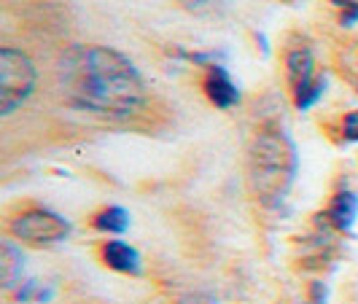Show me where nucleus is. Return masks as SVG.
<instances>
[{"instance_id":"obj_1","label":"nucleus","mask_w":358,"mask_h":304,"mask_svg":"<svg viewBox=\"0 0 358 304\" xmlns=\"http://www.w3.org/2000/svg\"><path fill=\"white\" fill-rule=\"evenodd\" d=\"M57 84L71 108L113 122L138 116L148 103L135 62L110 46H71L59 57Z\"/></svg>"},{"instance_id":"obj_2","label":"nucleus","mask_w":358,"mask_h":304,"mask_svg":"<svg viewBox=\"0 0 358 304\" xmlns=\"http://www.w3.org/2000/svg\"><path fill=\"white\" fill-rule=\"evenodd\" d=\"M299 170L296 145L283 129H262L248 151V175L256 199L267 208L280 205Z\"/></svg>"},{"instance_id":"obj_3","label":"nucleus","mask_w":358,"mask_h":304,"mask_svg":"<svg viewBox=\"0 0 358 304\" xmlns=\"http://www.w3.org/2000/svg\"><path fill=\"white\" fill-rule=\"evenodd\" d=\"M38 71L30 54L3 46L0 49V113L11 116L17 108H22L36 92Z\"/></svg>"},{"instance_id":"obj_4","label":"nucleus","mask_w":358,"mask_h":304,"mask_svg":"<svg viewBox=\"0 0 358 304\" xmlns=\"http://www.w3.org/2000/svg\"><path fill=\"white\" fill-rule=\"evenodd\" d=\"M11 237H17L22 243H33V245H57L65 243L73 232V224L65 215L54 213L49 208H30L17 218H11L8 224Z\"/></svg>"},{"instance_id":"obj_5","label":"nucleus","mask_w":358,"mask_h":304,"mask_svg":"<svg viewBox=\"0 0 358 304\" xmlns=\"http://www.w3.org/2000/svg\"><path fill=\"white\" fill-rule=\"evenodd\" d=\"M202 87H205L208 100H210L215 108H221V110H229V108L240 106V100H243L240 87L234 84V78L229 75L227 65H210V68L205 71Z\"/></svg>"},{"instance_id":"obj_6","label":"nucleus","mask_w":358,"mask_h":304,"mask_svg":"<svg viewBox=\"0 0 358 304\" xmlns=\"http://www.w3.org/2000/svg\"><path fill=\"white\" fill-rule=\"evenodd\" d=\"M103 264L119 275H141L143 272V256L135 245H129L124 240H108L103 245Z\"/></svg>"},{"instance_id":"obj_7","label":"nucleus","mask_w":358,"mask_h":304,"mask_svg":"<svg viewBox=\"0 0 358 304\" xmlns=\"http://www.w3.org/2000/svg\"><path fill=\"white\" fill-rule=\"evenodd\" d=\"M329 224L342 234H353L358 221V194L350 189H342L337 191L331 202H329V210H326Z\"/></svg>"},{"instance_id":"obj_8","label":"nucleus","mask_w":358,"mask_h":304,"mask_svg":"<svg viewBox=\"0 0 358 304\" xmlns=\"http://www.w3.org/2000/svg\"><path fill=\"white\" fill-rule=\"evenodd\" d=\"M318 75L315 68V54L310 46H294L286 52V78L291 84V89L302 87L307 81H313Z\"/></svg>"},{"instance_id":"obj_9","label":"nucleus","mask_w":358,"mask_h":304,"mask_svg":"<svg viewBox=\"0 0 358 304\" xmlns=\"http://www.w3.org/2000/svg\"><path fill=\"white\" fill-rule=\"evenodd\" d=\"M24 275V253L11 240L0 243V280L6 291H17Z\"/></svg>"},{"instance_id":"obj_10","label":"nucleus","mask_w":358,"mask_h":304,"mask_svg":"<svg viewBox=\"0 0 358 304\" xmlns=\"http://www.w3.org/2000/svg\"><path fill=\"white\" fill-rule=\"evenodd\" d=\"M129 224H132V218L122 205H108L92 218V226L103 234H124L129 229Z\"/></svg>"},{"instance_id":"obj_11","label":"nucleus","mask_w":358,"mask_h":304,"mask_svg":"<svg viewBox=\"0 0 358 304\" xmlns=\"http://www.w3.org/2000/svg\"><path fill=\"white\" fill-rule=\"evenodd\" d=\"M326 87H329V75H326V73H318L313 81H307V84H302V87L291 89L294 92V106L299 108V110H310V108H315L323 100Z\"/></svg>"},{"instance_id":"obj_12","label":"nucleus","mask_w":358,"mask_h":304,"mask_svg":"<svg viewBox=\"0 0 358 304\" xmlns=\"http://www.w3.org/2000/svg\"><path fill=\"white\" fill-rule=\"evenodd\" d=\"M178 3L197 17H221L224 11L232 8L234 0H178Z\"/></svg>"},{"instance_id":"obj_13","label":"nucleus","mask_w":358,"mask_h":304,"mask_svg":"<svg viewBox=\"0 0 358 304\" xmlns=\"http://www.w3.org/2000/svg\"><path fill=\"white\" fill-rule=\"evenodd\" d=\"M41 288H43V283H41V280H24V283H22L17 291H14V296H17V302H22V304H27V302H36L38 304Z\"/></svg>"},{"instance_id":"obj_14","label":"nucleus","mask_w":358,"mask_h":304,"mask_svg":"<svg viewBox=\"0 0 358 304\" xmlns=\"http://www.w3.org/2000/svg\"><path fill=\"white\" fill-rule=\"evenodd\" d=\"M340 132L348 143H358V108L356 110H350V113H345Z\"/></svg>"},{"instance_id":"obj_15","label":"nucleus","mask_w":358,"mask_h":304,"mask_svg":"<svg viewBox=\"0 0 358 304\" xmlns=\"http://www.w3.org/2000/svg\"><path fill=\"white\" fill-rule=\"evenodd\" d=\"M178 304H218V299L208 291H189V294L180 296Z\"/></svg>"},{"instance_id":"obj_16","label":"nucleus","mask_w":358,"mask_h":304,"mask_svg":"<svg viewBox=\"0 0 358 304\" xmlns=\"http://www.w3.org/2000/svg\"><path fill=\"white\" fill-rule=\"evenodd\" d=\"M340 24L342 27H348V30L358 24V0H353L348 8H342L340 11Z\"/></svg>"},{"instance_id":"obj_17","label":"nucleus","mask_w":358,"mask_h":304,"mask_svg":"<svg viewBox=\"0 0 358 304\" xmlns=\"http://www.w3.org/2000/svg\"><path fill=\"white\" fill-rule=\"evenodd\" d=\"M310 302H313V304H326V302H329V286H326V283H321V280H318V283H313V286H310Z\"/></svg>"},{"instance_id":"obj_18","label":"nucleus","mask_w":358,"mask_h":304,"mask_svg":"<svg viewBox=\"0 0 358 304\" xmlns=\"http://www.w3.org/2000/svg\"><path fill=\"white\" fill-rule=\"evenodd\" d=\"M329 3H331V6H334V8H348V6H350V3H353V0H329Z\"/></svg>"},{"instance_id":"obj_19","label":"nucleus","mask_w":358,"mask_h":304,"mask_svg":"<svg viewBox=\"0 0 358 304\" xmlns=\"http://www.w3.org/2000/svg\"><path fill=\"white\" fill-rule=\"evenodd\" d=\"M283 3H294V0H283Z\"/></svg>"}]
</instances>
